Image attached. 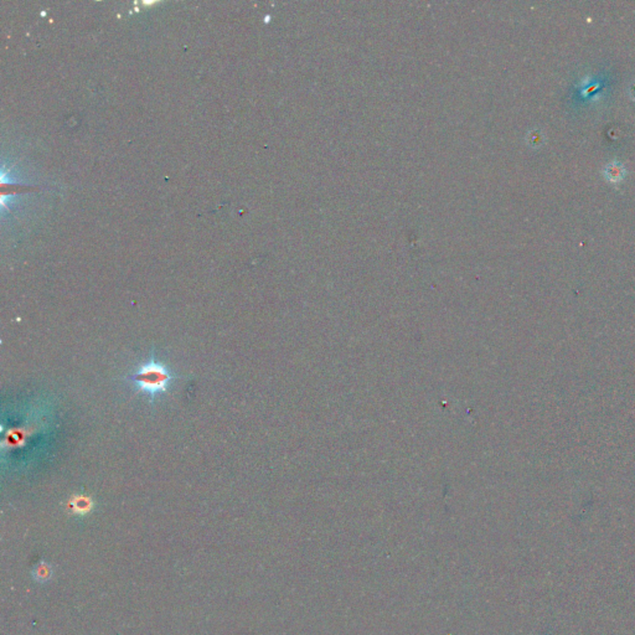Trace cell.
<instances>
[{
    "label": "cell",
    "instance_id": "1",
    "mask_svg": "<svg viewBox=\"0 0 635 635\" xmlns=\"http://www.w3.org/2000/svg\"><path fill=\"white\" fill-rule=\"evenodd\" d=\"M176 379H180V376L171 371L165 364L158 362L154 355L147 362L141 364L127 377L133 387L139 394L147 396L151 402H154L157 397L169 391L171 384Z\"/></svg>",
    "mask_w": 635,
    "mask_h": 635
},
{
    "label": "cell",
    "instance_id": "2",
    "mask_svg": "<svg viewBox=\"0 0 635 635\" xmlns=\"http://www.w3.org/2000/svg\"><path fill=\"white\" fill-rule=\"evenodd\" d=\"M72 508H74L76 513H87L88 510L91 509V500H88L87 498H83V496H77L76 500L72 501Z\"/></svg>",
    "mask_w": 635,
    "mask_h": 635
}]
</instances>
